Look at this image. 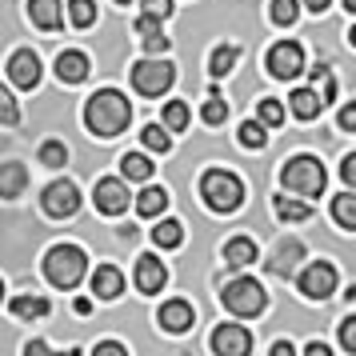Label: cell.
I'll use <instances>...</instances> for the list:
<instances>
[{
	"instance_id": "obj_1",
	"label": "cell",
	"mask_w": 356,
	"mask_h": 356,
	"mask_svg": "<svg viewBox=\"0 0 356 356\" xmlns=\"http://www.w3.org/2000/svg\"><path fill=\"white\" fill-rule=\"evenodd\" d=\"M132 120V104L116 88H100L97 97H88V104H84V124H88V132L92 136H116V132H124Z\"/></svg>"
},
{
	"instance_id": "obj_2",
	"label": "cell",
	"mask_w": 356,
	"mask_h": 356,
	"mask_svg": "<svg viewBox=\"0 0 356 356\" xmlns=\"http://www.w3.org/2000/svg\"><path fill=\"white\" fill-rule=\"evenodd\" d=\"M200 196L212 212H236L244 204V184L236 172H225V168H209L204 180H200Z\"/></svg>"
},
{
	"instance_id": "obj_3",
	"label": "cell",
	"mask_w": 356,
	"mask_h": 356,
	"mask_svg": "<svg viewBox=\"0 0 356 356\" xmlns=\"http://www.w3.org/2000/svg\"><path fill=\"white\" fill-rule=\"evenodd\" d=\"M84 268H88V257H84V248H76V244H56V248H49V257H44V276H49L56 289H76Z\"/></svg>"
},
{
	"instance_id": "obj_4",
	"label": "cell",
	"mask_w": 356,
	"mask_h": 356,
	"mask_svg": "<svg viewBox=\"0 0 356 356\" xmlns=\"http://www.w3.org/2000/svg\"><path fill=\"white\" fill-rule=\"evenodd\" d=\"M280 184L289 193H300V196H321L324 184H328V172L316 156H292L284 168H280Z\"/></svg>"
},
{
	"instance_id": "obj_5",
	"label": "cell",
	"mask_w": 356,
	"mask_h": 356,
	"mask_svg": "<svg viewBox=\"0 0 356 356\" xmlns=\"http://www.w3.org/2000/svg\"><path fill=\"white\" fill-rule=\"evenodd\" d=\"M220 300L232 316H260L264 305H268V292L260 289V280H252V276H236L232 284H225Z\"/></svg>"
},
{
	"instance_id": "obj_6",
	"label": "cell",
	"mask_w": 356,
	"mask_h": 356,
	"mask_svg": "<svg viewBox=\"0 0 356 356\" xmlns=\"http://www.w3.org/2000/svg\"><path fill=\"white\" fill-rule=\"evenodd\" d=\"M172 81H177V68L168 60H136L132 65V88L140 97H161L172 88Z\"/></svg>"
},
{
	"instance_id": "obj_7",
	"label": "cell",
	"mask_w": 356,
	"mask_h": 356,
	"mask_svg": "<svg viewBox=\"0 0 356 356\" xmlns=\"http://www.w3.org/2000/svg\"><path fill=\"white\" fill-rule=\"evenodd\" d=\"M268 72H273L276 81H292V76H300L305 72V49L296 44V40H280L268 49Z\"/></svg>"
},
{
	"instance_id": "obj_8",
	"label": "cell",
	"mask_w": 356,
	"mask_h": 356,
	"mask_svg": "<svg viewBox=\"0 0 356 356\" xmlns=\"http://www.w3.org/2000/svg\"><path fill=\"white\" fill-rule=\"evenodd\" d=\"M300 292H305L308 300H328V296L337 292V268H332L328 260L308 264L305 273H300Z\"/></svg>"
},
{
	"instance_id": "obj_9",
	"label": "cell",
	"mask_w": 356,
	"mask_h": 356,
	"mask_svg": "<svg viewBox=\"0 0 356 356\" xmlns=\"http://www.w3.org/2000/svg\"><path fill=\"white\" fill-rule=\"evenodd\" d=\"M40 200H44V212L56 216V220H65V216H72V212L81 209V193H76L72 180H52Z\"/></svg>"
},
{
	"instance_id": "obj_10",
	"label": "cell",
	"mask_w": 356,
	"mask_h": 356,
	"mask_svg": "<svg viewBox=\"0 0 356 356\" xmlns=\"http://www.w3.org/2000/svg\"><path fill=\"white\" fill-rule=\"evenodd\" d=\"M92 200H97V209L104 212V216H120V212L129 209V184H124V180L104 177V180H97Z\"/></svg>"
},
{
	"instance_id": "obj_11",
	"label": "cell",
	"mask_w": 356,
	"mask_h": 356,
	"mask_svg": "<svg viewBox=\"0 0 356 356\" xmlns=\"http://www.w3.org/2000/svg\"><path fill=\"white\" fill-rule=\"evenodd\" d=\"M252 348V332L241 328V324H220L216 332H212V353L220 356H244Z\"/></svg>"
},
{
	"instance_id": "obj_12",
	"label": "cell",
	"mask_w": 356,
	"mask_h": 356,
	"mask_svg": "<svg viewBox=\"0 0 356 356\" xmlns=\"http://www.w3.org/2000/svg\"><path fill=\"white\" fill-rule=\"evenodd\" d=\"M8 76H13L17 88H36V84H40V60H36V52H29V49L13 52V60H8Z\"/></svg>"
},
{
	"instance_id": "obj_13",
	"label": "cell",
	"mask_w": 356,
	"mask_h": 356,
	"mask_svg": "<svg viewBox=\"0 0 356 356\" xmlns=\"http://www.w3.org/2000/svg\"><path fill=\"white\" fill-rule=\"evenodd\" d=\"M164 280H168V268H164L156 257H140L136 260V289L140 292H161Z\"/></svg>"
},
{
	"instance_id": "obj_14",
	"label": "cell",
	"mask_w": 356,
	"mask_h": 356,
	"mask_svg": "<svg viewBox=\"0 0 356 356\" xmlns=\"http://www.w3.org/2000/svg\"><path fill=\"white\" fill-rule=\"evenodd\" d=\"M92 292H97L100 300H116L120 292H124V276L116 264H100L97 273H92Z\"/></svg>"
},
{
	"instance_id": "obj_15",
	"label": "cell",
	"mask_w": 356,
	"mask_h": 356,
	"mask_svg": "<svg viewBox=\"0 0 356 356\" xmlns=\"http://www.w3.org/2000/svg\"><path fill=\"white\" fill-rule=\"evenodd\" d=\"M161 324L168 332H188L193 328V305L188 300H168V305H161Z\"/></svg>"
},
{
	"instance_id": "obj_16",
	"label": "cell",
	"mask_w": 356,
	"mask_h": 356,
	"mask_svg": "<svg viewBox=\"0 0 356 356\" xmlns=\"http://www.w3.org/2000/svg\"><path fill=\"white\" fill-rule=\"evenodd\" d=\"M56 76L65 84H81L88 76V56L84 52H60L56 56Z\"/></svg>"
},
{
	"instance_id": "obj_17",
	"label": "cell",
	"mask_w": 356,
	"mask_h": 356,
	"mask_svg": "<svg viewBox=\"0 0 356 356\" xmlns=\"http://www.w3.org/2000/svg\"><path fill=\"white\" fill-rule=\"evenodd\" d=\"M29 17H33L36 29H60V0H29Z\"/></svg>"
},
{
	"instance_id": "obj_18",
	"label": "cell",
	"mask_w": 356,
	"mask_h": 356,
	"mask_svg": "<svg viewBox=\"0 0 356 356\" xmlns=\"http://www.w3.org/2000/svg\"><path fill=\"white\" fill-rule=\"evenodd\" d=\"M289 108L300 116V120H312V116H321L324 97H321V92H312V88H296V92L289 97Z\"/></svg>"
},
{
	"instance_id": "obj_19",
	"label": "cell",
	"mask_w": 356,
	"mask_h": 356,
	"mask_svg": "<svg viewBox=\"0 0 356 356\" xmlns=\"http://www.w3.org/2000/svg\"><path fill=\"white\" fill-rule=\"evenodd\" d=\"M257 260V244L248 241V236H232L225 244V264L228 268H244V264H252Z\"/></svg>"
},
{
	"instance_id": "obj_20",
	"label": "cell",
	"mask_w": 356,
	"mask_h": 356,
	"mask_svg": "<svg viewBox=\"0 0 356 356\" xmlns=\"http://www.w3.org/2000/svg\"><path fill=\"white\" fill-rule=\"evenodd\" d=\"M8 312L20 316V321H40V316H49V300L44 296H13Z\"/></svg>"
},
{
	"instance_id": "obj_21",
	"label": "cell",
	"mask_w": 356,
	"mask_h": 356,
	"mask_svg": "<svg viewBox=\"0 0 356 356\" xmlns=\"http://www.w3.org/2000/svg\"><path fill=\"white\" fill-rule=\"evenodd\" d=\"M332 220H337L340 228H353L356 232V196L353 193L332 196Z\"/></svg>"
},
{
	"instance_id": "obj_22",
	"label": "cell",
	"mask_w": 356,
	"mask_h": 356,
	"mask_svg": "<svg viewBox=\"0 0 356 356\" xmlns=\"http://www.w3.org/2000/svg\"><path fill=\"white\" fill-rule=\"evenodd\" d=\"M120 172L129 180H148L152 177V161H148L145 152H124L120 156Z\"/></svg>"
},
{
	"instance_id": "obj_23",
	"label": "cell",
	"mask_w": 356,
	"mask_h": 356,
	"mask_svg": "<svg viewBox=\"0 0 356 356\" xmlns=\"http://www.w3.org/2000/svg\"><path fill=\"white\" fill-rule=\"evenodd\" d=\"M168 209V193L164 188H145V193L136 196V212L140 216H161Z\"/></svg>"
},
{
	"instance_id": "obj_24",
	"label": "cell",
	"mask_w": 356,
	"mask_h": 356,
	"mask_svg": "<svg viewBox=\"0 0 356 356\" xmlns=\"http://www.w3.org/2000/svg\"><path fill=\"white\" fill-rule=\"evenodd\" d=\"M152 241H156V248H180L184 225H180V220H161V225L152 228Z\"/></svg>"
},
{
	"instance_id": "obj_25",
	"label": "cell",
	"mask_w": 356,
	"mask_h": 356,
	"mask_svg": "<svg viewBox=\"0 0 356 356\" xmlns=\"http://www.w3.org/2000/svg\"><path fill=\"white\" fill-rule=\"evenodd\" d=\"M24 188V164H4V177H0V196H20Z\"/></svg>"
},
{
	"instance_id": "obj_26",
	"label": "cell",
	"mask_w": 356,
	"mask_h": 356,
	"mask_svg": "<svg viewBox=\"0 0 356 356\" xmlns=\"http://www.w3.org/2000/svg\"><path fill=\"white\" fill-rule=\"evenodd\" d=\"M168 124H148L145 132H140V140H145V148H152V152H168L172 148V136H168Z\"/></svg>"
},
{
	"instance_id": "obj_27",
	"label": "cell",
	"mask_w": 356,
	"mask_h": 356,
	"mask_svg": "<svg viewBox=\"0 0 356 356\" xmlns=\"http://www.w3.org/2000/svg\"><path fill=\"white\" fill-rule=\"evenodd\" d=\"M232 65H236V49H232V44L212 49V60H209V72H212V76H225V72H232Z\"/></svg>"
},
{
	"instance_id": "obj_28",
	"label": "cell",
	"mask_w": 356,
	"mask_h": 356,
	"mask_svg": "<svg viewBox=\"0 0 356 356\" xmlns=\"http://www.w3.org/2000/svg\"><path fill=\"white\" fill-rule=\"evenodd\" d=\"M241 145L244 148H264V145H268L264 120H244V124H241Z\"/></svg>"
},
{
	"instance_id": "obj_29",
	"label": "cell",
	"mask_w": 356,
	"mask_h": 356,
	"mask_svg": "<svg viewBox=\"0 0 356 356\" xmlns=\"http://www.w3.org/2000/svg\"><path fill=\"white\" fill-rule=\"evenodd\" d=\"M276 216H280V220H292V225H296V220H308V204H300V200H289V196H276Z\"/></svg>"
},
{
	"instance_id": "obj_30",
	"label": "cell",
	"mask_w": 356,
	"mask_h": 356,
	"mask_svg": "<svg viewBox=\"0 0 356 356\" xmlns=\"http://www.w3.org/2000/svg\"><path fill=\"white\" fill-rule=\"evenodd\" d=\"M68 17L76 29H88L92 20H97V4L92 0H68Z\"/></svg>"
},
{
	"instance_id": "obj_31",
	"label": "cell",
	"mask_w": 356,
	"mask_h": 356,
	"mask_svg": "<svg viewBox=\"0 0 356 356\" xmlns=\"http://www.w3.org/2000/svg\"><path fill=\"white\" fill-rule=\"evenodd\" d=\"M40 164H49V168L68 164V148L60 145V140H44V145H40Z\"/></svg>"
},
{
	"instance_id": "obj_32",
	"label": "cell",
	"mask_w": 356,
	"mask_h": 356,
	"mask_svg": "<svg viewBox=\"0 0 356 356\" xmlns=\"http://www.w3.org/2000/svg\"><path fill=\"white\" fill-rule=\"evenodd\" d=\"M200 116H204V124H225L228 116V104L216 92H209V100H204V108H200Z\"/></svg>"
},
{
	"instance_id": "obj_33",
	"label": "cell",
	"mask_w": 356,
	"mask_h": 356,
	"mask_svg": "<svg viewBox=\"0 0 356 356\" xmlns=\"http://www.w3.org/2000/svg\"><path fill=\"white\" fill-rule=\"evenodd\" d=\"M164 124H168L172 132H180L184 124H188V104H184V100H172V104L164 108Z\"/></svg>"
},
{
	"instance_id": "obj_34",
	"label": "cell",
	"mask_w": 356,
	"mask_h": 356,
	"mask_svg": "<svg viewBox=\"0 0 356 356\" xmlns=\"http://www.w3.org/2000/svg\"><path fill=\"white\" fill-rule=\"evenodd\" d=\"M296 17H300V4H296V0H273L276 24H296Z\"/></svg>"
},
{
	"instance_id": "obj_35",
	"label": "cell",
	"mask_w": 356,
	"mask_h": 356,
	"mask_svg": "<svg viewBox=\"0 0 356 356\" xmlns=\"http://www.w3.org/2000/svg\"><path fill=\"white\" fill-rule=\"evenodd\" d=\"M312 81H316V88H321V97H324V104H328V100L337 97V81H332V76H328V68H312Z\"/></svg>"
},
{
	"instance_id": "obj_36",
	"label": "cell",
	"mask_w": 356,
	"mask_h": 356,
	"mask_svg": "<svg viewBox=\"0 0 356 356\" xmlns=\"http://www.w3.org/2000/svg\"><path fill=\"white\" fill-rule=\"evenodd\" d=\"M260 120H264L268 129L280 124V120H284V104H280V100H260Z\"/></svg>"
},
{
	"instance_id": "obj_37",
	"label": "cell",
	"mask_w": 356,
	"mask_h": 356,
	"mask_svg": "<svg viewBox=\"0 0 356 356\" xmlns=\"http://www.w3.org/2000/svg\"><path fill=\"white\" fill-rule=\"evenodd\" d=\"M340 344H344L348 353H356V316H348V321L340 324Z\"/></svg>"
},
{
	"instance_id": "obj_38",
	"label": "cell",
	"mask_w": 356,
	"mask_h": 356,
	"mask_svg": "<svg viewBox=\"0 0 356 356\" xmlns=\"http://www.w3.org/2000/svg\"><path fill=\"white\" fill-rule=\"evenodd\" d=\"M136 33H140V36H156V33H161V17L145 13V17L136 20Z\"/></svg>"
},
{
	"instance_id": "obj_39",
	"label": "cell",
	"mask_w": 356,
	"mask_h": 356,
	"mask_svg": "<svg viewBox=\"0 0 356 356\" xmlns=\"http://www.w3.org/2000/svg\"><path fill=\"white\" fill-rule=\"evenodd\" d=\"M145 13L168 20V17H172V0H145Z\"/></svg>"
},
{
	"instance_id": "obj_40",
	"label": "cell",
	"mask_w": 356,
	"mask_h": 356,
	"mask_svg": "<svg viewBox=\"0 0 356 356\" xmlns=\"http://www.w3.org/2000/svg\"><path fill=\"white\" fill-rule=\"evenodd\" d=\"M145 49H148V56H156V52H168V36H164V33L145 36Z\"/></svg>"
},
{
	"instance_id": "obj_41",
	"label": "cell",
	"mask_w": 356,
	"mask_h": 356,
	"mask_svg": "<svg viewBox=\"0 0 356 356\" xmlns=\"http://www.w3.org/2000/svg\"><path fill=\"white\" fill-rule=\"evenodd\" d=\"M340 177H344V184H348V188H356V152H353V156H344V164H340Z\"/></svg>"
},
{
	"instance_id": "obj_42",
	"label": "cell",
	"mask_w": 356,
	"mask_h": 356,
	"mask_svg": "<svg viewBox=\"0 0 356 356\" xmlns=\"http://www.w3.org/2000/svg\"><path fill=\"white\" fill-rule=\"evenodd\" d=\"M0 113H4V124H17V100L8 97V92L0 97Z\"/></svg>"
},
{
	"instance_id": "obj_43",
	"label": "cell",
	"mask_w": 356,
	"mask_h": 356,
	"mask_svg": "<svg viewBox=\"0 0 356 356\" xmlns=\"http://www.w3.org/2000/svg\"><path fill=\"white\" fill-rule=\"evenodd\" d=\"M340 129L356 132V104H344V108H340Z\"/></svg>"
},
{
	"instance_id": "obj_44",
	"label": "cell",
	"mask_w": 356,
	"mask_h": 356,
	"mask_svg": "<svg viewBox=\"0 0 356 356\" xmlns=\"http://www.w3.org/2000/svg\"><path fill=\"white\" fill-rule=\"evenodd\" d=\"M97 356H124V344H116V340H104V344H97Z\"/></svg>"
},
{
	"instance_id": "obj_45",
	"label": "cell",
	"mask_w": 356,
	"mask_h": 356,
	"mask_svg": "<svg viewBox=\"0 0 356 356\" xmlns=\"http://www.w3.org/2000/svg\"><path fill=\"white\" fill-rule=\"evenodd\" d=\"M273 356H292V344H289V340H276V344H273Z\"/></svg>"
},
{
	"instance_id": "obj_46",
	"label": "cell",
	"mask_w": 356,
	"mask_h": 356,
	"mask_svg": "<svg viewBox=\"0 0 356 356\" xmlns=\"http://www.w3.org/2000/svg\"><path fill=\"white\" fill-rule=\"evenodd\" d=\"M24 353H29V356H44V353H49V344H40V340H36V344H29Z\"/></svg>"
},
{
	"instance_id": "obj_47",
	"label": "cell",
	"mask_w": 356,
	"mask_h": 356,
	"mask_svg": "<svg viewBox=\"0 0 356 356\" xmlns=\"http://www.w3.org/2000/svg\"><path fill=\"white\" fill-rule=\"evenodd\" d=\"M308 356H328V348H324L321 340H312V344H308Z\"/></svg>"
},
{
	"instance_id": "obj_48",
	"label": "cell",
	"mask_w": 356,
	"mask_h": 356,
	"mask_svg": "<svg viewBox=\"0 0 356 356\" xmlns=\"http://www.w3.org/2000/svg\"><path fill=\"white\" fill-rule=\"evenodd\" d=\"M308 8H312V13H324V8H328V4H332V0H305Z\"/></svg>"
},
{
	"instance_id": "obj_49",
	"label": "cell",
	"mask_w": 356,
	"mask_h": 356,
	"mask_svg": "<svg viewBox=\"0 0 356 356\" xmlns=\"http://www.w3.org/2000/svg\"><path fill=\"white\" fill-rule=\"evenodd\" d=\"M344 8H348V13H356V0H344Z\"/></svg>"
},
{
	"instance_id": "obj_50",
	"label": "cell",
	"mask_w": 356,
	"mask_h": 356,
	"mask_svg": "<svg viewBox=\"0 0 356 356\" xmlns=\"http://www.w3.org/2000/svg\"><path fill=\"white\" fill-rule=\"evenodd\" d=\"M348 40H353V44H356V24H353V33H348Z\"/></svg>"
},
{
	"instance_id": "obj_51",
	"label": "cell",
	"mask_w": 356,
	"mask_h": 356,
	"mask_svg": "<svg viewBox=\"0 0 356 356\" xmlns=\"http://www.w3.org/2000/svg\"><path fill=\"white\" fill-rule=\"evenodd\" d=\"M120 4H132V0H120Z\"/></svg>"
}]
</instances>
